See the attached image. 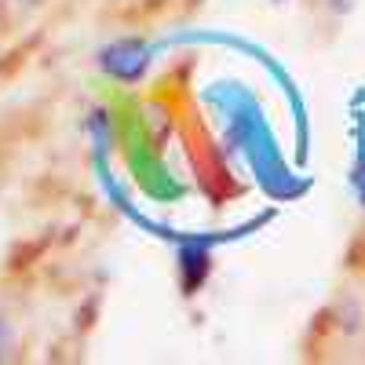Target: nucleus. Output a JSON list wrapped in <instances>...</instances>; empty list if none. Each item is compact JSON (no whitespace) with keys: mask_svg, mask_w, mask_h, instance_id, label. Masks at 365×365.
Segmentation results:
<instances>
[{"mask_svg":"<svg viewBox=\"0 0 365 365\" xmlns=\"http://www.w3.org/2000/svg\"><path fill=\"white\" fill-rule=\"evenodd\" d=\"M0 347H4V329H0Z\"/></svg>","mask_w":365,"mask_h":365,"instance_id":"obj_1","label":"nucleus"}]
</instances>
